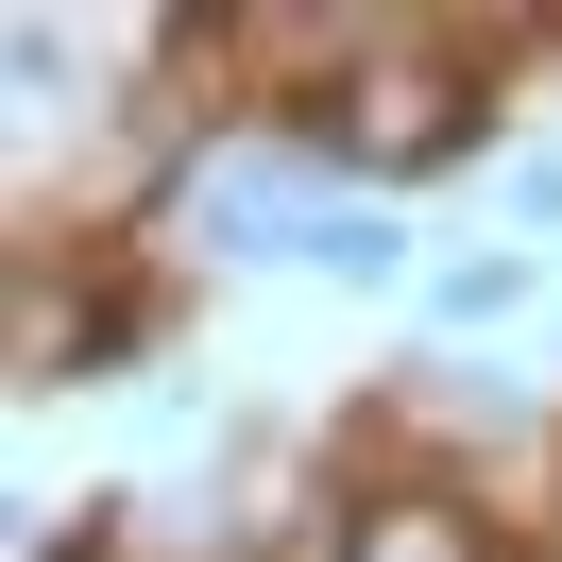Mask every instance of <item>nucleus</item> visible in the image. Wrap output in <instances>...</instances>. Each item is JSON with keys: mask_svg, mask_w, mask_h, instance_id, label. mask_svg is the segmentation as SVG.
<instances>
[{"mask_svg": "<svg viewBox=\"0 0 562 562\" xmlns=\"http://www.w3.org/2000/svg\"><path fill=\"white\" fill-rule=\"evenodd\" d=\"M290 273H324V290H392V273H409V222L341 188V205H307V239H290Z\"/></svg>", "mask_w": 562, "mask_h": 562, "instance_id": "4", "label": "nucleus"}, {"mask_svg": "<svg viewBox=\"0 0 562 562\" xmlns=\"http://www.w3.org/2000/svg\"><path fill=\"white\" fill-rule=\"evenodd\" d=\"M477 137H494V52H477V35H409V18H392L375 69H358L341 103L307 120L324 188H358V205H392L409 171H460Z\"/></svg>", "mask_w": 562, "mask_h": 562, "instance_id": "1", "label": "nucleus"}, {"mask_svg": "<svg viewBox=\"0 0 562 562\" xmlns=\"http://www.w3.org/2000/svg\"><path fill=\"white\" fill-rule=\"evenodd\" d=\"M137 341H154L137 290H103L69 239H18V273H0V375L18 392H69V375H103V358H137Z\"/></svg>", "mask_w": 562, "mask_h": 562, "instance_id": "2", "label": "nucleus"}, {"mask_svg": "<svg viewBox=\"0 0 562 562\" xmlns=\"http://www.w3.org/2000/svg\"><path fill=\"white\" fill-rule=\"evenodd\" d=\"M324 546H341V562H494V546H512V512H494L477 477H443V460H426V477L341 494V512H324Z\"/></svg>", "mask_w": 562, "mask_h": 562, "instance_id": "3", "label": "nucleus"}, {"mask_svg": "<svg viewBox=\"0 0 562 562\" xmlns=\"http://www.w3.org/2000/svg\"><path fill=\"white\" fill-rule=\"evenodd\" d=\"M512 307H546V256H528V239H512V256L477 239V256H443V273H426V324H460V341H477V324H512Z\"/></svg>", "mask_w": 562, "mask_h": 562, "instance_id": "5", "label": "nucleus"}, {"mask_svg": "<svg viewBox=\"0 0 562 562\" xmlns=\"http://www.w3.org/2000/svg\"><path fill=\"white\" fill-rule=\"evenodd\" d=\"M512 222H528V239H562V154H512Z\"/></svg>", "mask_w": 562, "mask_h": 562, "instance_id": "6", "label": "nucleus"}]
</instances>
